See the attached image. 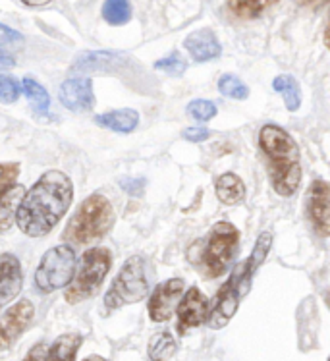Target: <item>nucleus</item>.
Segmentation results:
<instances>
[{
  "instance_id": "dca6fc26",
  "label": "nucleus",
  "mask_w": 330,
  "mask_h": 361,
  "mask_svg": "<svg viewBox=\"0 0 330 361\" xmlns=\"http://www.w3.org/2000/svg\"><path fill=\"white\" fill-rule=\"evenodd\" d=\"M214 193L224 205H240L245 200V184L234 172H224L214 182Z\"/></svg>"
},
{
  "instance_id": "9b49d317",
  "label": "nucleus",
  "mask_w": 330,
  "mask_h": 361,
  "mask_svg": "<svg viewBox=\"0 0 330 361\" xmlns=\"http://www.w3.org/2000/svg\"><path fill=\"white\" fill-rule=\"evenodd\" d=\"M183 288H185V284H183L182 279H169L159 286H154L153 294L149 298V305H147L151 321L166 323L174 315L178 300L183 294Z\"/></svg>"
},
{
  "instance_id": "aec40b11",
  "label": "nucleus",
  "mask_w": 330,
  "mask_h": 361,
  "mask_svg": "<svg viewBox=\"0 0 330 361\" xmlns=\"http://www.w3.org/2000/svg\"><path fill=\"white\" fill-rule=\"evenodd\" d=\"M23 185H10L4 195L0 197V234L2 232H6L10 226H12V222H14L16 211H18V205H20V201L23 197Z\"/></svg>"
},
{
  "instance_id": "72a5a7b5",
  "label": "nucleus",
  "mask_w": 330,
  "mask_h": 361,
  "mask_svg": "<svg viewBox=\"0 0 330 361\" xmlns=\"http://www.w3.org/2000/svg\"><path fill=\"white\" fill-rule=\"evenodd\" d=\"M23 361H49V344H35V346L31 348L28 355H25V360Z\"/></svg>"
},
{
  "instance_id": "2eb2a0df",
  "label": "nucleus",
  "mask_w": 330,
  "mask_h": 361,
  "mask_svg": "<svg viewBox=\"0 0 330 361\" xmlns=\"http://www.w3.org/2000/svg\"><path fill=\"white\" fill-rule=\"evenodd\" d=\"M183 47L195 62H209L222 54V44L211 30H197L183 39Z\"/></svg>"
},
{
  "instance_id": "f257e3e1",
  "label": "nucleus",
  "mask_w": 330,
  "mask_h": 361,
  "mask_svg": "<svg viewBox=\"0 0 330 361\" xmlns=\"http://www.w3.org/2000/svg\"><path fill=\"white\" fill-rule=\"evenodd\" d=\"M73 200V184L62 170H49L23 193L16 211V224L22 234L43 238L64 219Z\"/></svg>"
},
{
  "instance_id": "c756f323",
  "label": "nucleus",
  "mask_w": 330,
  "mask_h": 361,
  "mask_svg": "<svg viewBox=\"0 0 330 361\" xmlns=\"http://www.w3.org/2000/svg\"><path fill=\"white\" fill-rule=\"evenodd\" d=\"M20 81L12 78V75L0 74V103L10 104L18 101L20 97Z\"/></svg>"
},
{
  "instance_id": "20e7f679",
  "label": "nucleus",
  "mask_w": 330,
  "mask_h": 361,
  "mask_svg": "<svg viewBox=\"0 0 330 361\" xmlns=\"http://www.w3.org/2000/svg\"><path fill=\"white\" fill-rule=\"evenodd\" d=\"M112 267V253L109 247H91L81 255L80 269L73 274L72 282L66 288V302L70 305L91 300L106 279Z\"/></svg>"
},
{
  "instance_id": "f704fd0d",
  "label": "nucleus",
  "mask_w": 330,
  "mask_h": 361,
  "mask_svg": "<svg viewBox=\"0 0 330 361\" xmlns=\"http://www.w3.org/2000/svg\"><path fill=\"white\" fill-rule=\"evenodd\" d=\"M83 361H109V360H104V357H101V355H89L87 360H83Z\"/></svg>"
},
{
  "instance_id": "a211bd4d",
  "label": "nucleus",
  "mask_w": 330,
  "mask_h": 361,
  "mask_svg": "<svg viewBox=\"0 0 330 361\" xmlns=\"http://www.w3.org/2000/svg\"><path fill=\"white\" fill-rule=\"evenodd\" d=\"M23 49L22 33L0 23V68H12Z\"/></svg>"
},
{
  "instance_id": "b1692460",
  "label": "nucleus",
  "mask_w": 330,
  "mask_h": 361,
  "mask_svg": "<svg viewBox=\"0 0 330 361\" xmlns=\"http://www.w3.org/2000/svg\"><path fill=\"white\" fill-rule=\"evenodd\" d=\"M269 6H271V2H264V0H238V2L232 0V2H228V10L236 18H242V20L259 18Z\"/></svg>"
},
{
  "instance_id": "4be33fe9",
  "label": "nucleus",
  "mask_w": 330,
  "mask_h": 361,
  "mask_svg": "<svg viewBox=\"0 0 330 361\" xmlns=\"http://www.w3.org/2000/svg\"><path fill=\"white\" fill-rule=\"evenodd\" d=\"M176 340L170 332H161L154 334L151 342H149V350L147 354L151 357V361H169L172 355L176 354Z\"/></svg>"
},
{
  "instance_id": "473e14b6",
  "label": "nucleus",
  "mask_w": 330,
  "mask_h": 361,
  "mask_svg": "<svg viewBox=\"0 0 330 361\" xmlns=\"http://www.w3.org/2000/svg\"><path fill=\"white\" fill-rule=\"evenodd\" d=\"M120 185H122V190L130 193V195H141L143 190H145V180H143V178H138V180H133V178H122V180H120Z\"/></svg>"
},
{
  "instance_id": "7c9ffc66",
  "label": "nucleus",
  "mask_w": 330,
  "mask_h": 361,
  "mask_svg": "<svg viewBox=\"0 0 330 361\" xmlns=\"http://www.w3.org/2000/svg\"><path fill=\"white\" fill-rule=\"evenodd\" d=\"M20 176V162H0V197Z\"/></svg>"
},
{
  "instance_id": "5701e85b",
  "label": "nucleus",
  "mask_w": 330,
  "mask_h": 361,
  "mask_svg": "<svg viewBox=\"0 0 330 361\" xmlns=\"http://www.w3.org/2000/svg\"><path fill=\"white\" fill-rule=\"evenodd\" d=\"M20 89L23 91V95L28 97V101L33 104V109L41 114H47L49 106H51V97L47 93V89L39 83V81L31 80V78H23Z\"/></svg>"
},
{
  "instance_id": "0eeeda50",
  "label": "nucleus",
  "mask_w": 330,
  "mask_h": 361,
  "mask_svg": "<svg viewBox=\"0 0 330 361\" xmlns=\"http://www.w3.org/2000/svg\"><path fill=\"white\" fill-rule=\"evenodd\" d=\"M253 274H255V271L250 267L248 259L236 265V269L230 274V279L219 290L213 310H209L207 323H209L211 329L216 331V329H222V326H226L230 323V319L234 317L236 311L240 307L242 298L250 292Z\"/></svg>"
},
{
  "instance_id": "393cba45",
  "label": "nucleus",
  "mask_w": 330,
  "mask_h": 361,
  "mask_svg": "<svg viewBox=\"0 0 330 361\" xmlns=\"http://www.w3.org/2000/svg\"><path fill=\"white\" fill-rule=\"evenodd\" d=\"M103 18L110 25H124L132 18V6L126 0H109L103 6Z\"/></svg>"
},
{
  "instance_id": "423d86ee",
  "label": "nucleus",
  "mask_w": 330,
  "mask_h": 361,
  "mask_svg": "<svg viewBox=\"0 0 330 361\" xmlns=\"http://www.w3.org/2000/svg\"><path fill=\"white\" fill-rule=\"evenodd\" d=\"M240 245V230L232 222L220 221L213 224L207 238L205 250L201 251V265L209 279H219L226 273L234 261Z\"/></svg>"
},
{
  "instance_id": "f8f14e48",
  "label": "nucleus",
  "mask_w": 330,
  "mask_h": 361,
  "mask_svg": "<svg viewBox=\"0 0 330 361\" xmlns=\"http://www.w3.org/2000/svg\"><path fill=\"white\" fill-rule=\"evenodd\" d=\"M307 214L313 228L323 238L330 232V188L324 180H315L309 185Z\"/></svg>"
},
{
  "instance_id": "bb28decb",
  "label": "nucleus",
  "mask_w": 330,
  "mask_h": 361,
  "mask_svg": "<svg viewBox=\"0 0 330 361\" xmlns=\"http://www.w3.org/2000/svg\"><path fill=\"white\" fill-rule=\"evenodd\" d=\"M154 68L159 70V72H164L166 75H172V78H180L185 72V68H188V62L183 60V56L180 52H172L169 54L166 59H161L154 62Z\"/></svg>"
},
{
  "instance_id": "f03ea898",
  "label": "nucleus",
  "mask_w": 330,
  "mask_h": 361,
  "mask_svg": "<svg viewBox=\"0 0 330 361\" xmlns=\"http://www.w3.org/2000/svg\"><path fill=\"white\" fill-rule=\"evenodd\" d=\"M259 145L269 164L274 192L282 197H292L301 184V153L298 143L280 126L264 124L259 132Z\"/></svg>"
},
{
  "instance_id": "412c9836",
  "label": "nucleus",
  "mask_w": 330,
  "mask_h": 361,
  "mask_svg": "<svg viewBox=\"0 0 330 361\" xmlns=\"http://www.w3.org/2000/svg\"><path fill=\"white\" fill-rule=\"evenodd\" d=\"M272 87L274 91H279L282 93L284 97V103H286L288 111L295 112L300 109L301 104V91H300V85H298V81L295 78L290 74H284V75H279V78H274L272 81Z\"/></svg>"
},
{
  "instance_id": "6e6552de",
  "label": "nucleus",
  "mask_w": 330,
  "mask_h": 361,
  "mask_svg": "<svg viewBox=\"0 0 330 361\" xmlns=\"http://www.w3.org/2000/svg\"><path fill=\"white\" fill-rule=\"evenodd\" d=\"M75 274V251L72 245L60 243L43 255L35 271V288L43 294L68 286Z\"/></svg>"
},
{
  "instance_id": "6ab92c4d",
  "label": "nucleus",
  "mask_w": 330,
  "mask_h": 361,
  "mask_svg": "<svg viewBox=\"0 0 330 361\" xmlns=\"http://www.w3.org/2000/svg\"><path fill=\"white\" fill-rule=\"evenodd\" d=\"M81 334L68 332L62 334L49 346V361H75V354L81 346Z\"/></svg>"
},
{
  "instance_id": "7ed1b4c3",
  "label": "nucleus",
  "mask_w": 330,
  "mask_h": 361,
  "mask_svg": "<svg viewBox=\"0 0 330 361\" xmlns=\"http://www.w3.org/2000/svg\"><path fill=\"white\" fill-rule=\"evenodd\" d=\"M114 219L116 214H114L112 203L101 193H91L68 221L64 240L78 243V245L101 240L114 226Z\"/></svg>"
},
{
  "instance_id": "ddd939ff",
  "label": "nucleus",
  "mask_w": 330,
  "mask_h": 361,
  "mask_svg": "<svg viewBox=\"0 0 330 361\" xmlns=\"http://www.w3.org/2000/svg\"><path fill=\"white\" fill-rule=\"evenodd\" d=\"M60 103L73 112L93 111L95 106V93L93 81L89 78H72L60 85Z\"/></svg>"
},
{
  "instance_id": "39448f33",
  "label": "nucleus",
  "mask_w": 330,
  "mask_h": 361,
  "mask_svg": "<svg viewBox=\"0 0 330 361\" xmlns=\"http://www.w3.org/2000/svg\"><path fill=\"white\" fill-rule=\"evenodd\" d=\"M149 282L145 274V259L140 255L126 259V263L110 284L109 292L104 294V310L114 311L141 302L147 295Z\"/></svg>"
},
{
  "instance_id": "cd10ccee",
  "label": "nucleus",
  "mask_w": 330,
  "mask_h": 361,
  "mask_svg": "<svg viewBox=\"0 0 330 361\" xmlns=\"http://www.w3.org/2000/svg\"><path fill=\"white\" fill-rule=\"evenodd\" d=\"M271 243H272V236L271 232H263L261 236L257 238V243H255V250L251 253L248 261H250V267L257 273V269L263 265L264 259L269 255V250H271Z\"/></svg>"
},
{
  "instance_id": "9d476101",
  "label": "nucleus",
  "mask_w": 330,
  "mask_h": 361,
  "mask_svg": "<svg viewBox=\"0 0 330 361\" xmlns=\"http://www.w3.org/2000/svg\"><path fill=\"white\" fill-rule=\"evenodd\" d=\"M178 334L185 336L191 329H197L209 319V300L197 286H191L185 294L180 298L176 305Z\"/></svg>"
},
{
  "instance_id": "a878e982",
  "label": "nucleus",
  "mask_w": 330,
  "mask_h": 361,
  "mask_svg": "<svg viewBox=\"0 0 330 361\" xmlns=\"http://www.w3.org/2000/svg\"><path fill=\"white\" fill-rule=\"evenodd\" d=\"M219 91L228 99H236V101H245L250 97V87L238 75L232 74L220 75Z\"/></svg>"
},
{
  "instance_id": "c85d7f7f",
  "label": "nucleus",
  "mask_w": 330,
  "mask_h": 361,
  "mask_svg": "<svg viewBox=\"0 0 330 361\" xmlns=\"http://www.w3.org/2000/svg\"><path fill=\"white\" fill-rule=\"evenodd\" d=\"M188 112L191 116L199 122H209L216 116V104L211 103V101H205V99H195L188 104Z\"/></svg>"
},
{
  "instance_id": "2f4dec72",
  "label": "nucleus",
  "mask_w": 330,
  "mask_h": 361,
  "mask_svg": "<svg viewBox=\"0 0 330 361\" xmlns=\"http://www.w3.org/2000/svg\"><path fill=\"white\" fill-rule=\"evenodd\" d=\"M211 135V132L203 128V126H193V128H185L182 132L183 140L191 141V143H201V141H205L207 137Z\"/></svg>"
},
{
  "instance_id": "f3484780",
  "label": "nucleus",
  "mask_w": 330,
  "mask_h": 361,
  "mask_svg": "<svg viewBox=\"0 0 330 361\" xmlns=\"http://www.w3.org/2000/svg\"><path fill=\"white\" fill-rule=\"evenodd\" d=\"M95 122L106 128V130H112V132L130 133L135 130V126L140 124V114L133 109H120V111H110L104 112V114H99Z\"/></svg>"
},
{
  "instance_id": "4468645a",
  "label": "nucleus",
  "mask_w": 330,
  "mask_h": 361,
  "mask_svg": "<svg viewBox=\"0 0 330 361\" xmlns=\"http://www.w3.org/2000/svg\"><path fill=\"white\" fill-rule=\"evenodd\" d=\"M23 271L20 259L12 253H0V305L12 302L22 292Z\"/></svg>"
},
{
  "instance_id": "1a4fd4ad",
  "label": "nucleus",
  "mask_w": 330,
  "mask_h": 361,
  "mask_svg": "<svg viewBox=\"0 0 330 361\" xmlns=\"http://www.w3.org/2000/svg\"><path fill=\"white\" fill-rule=\"evenodd\" d=\"M35 317V307L30 300L22 298L0 313V350L10 348L22 336Z\"/></svg>"
}]
</instances>
